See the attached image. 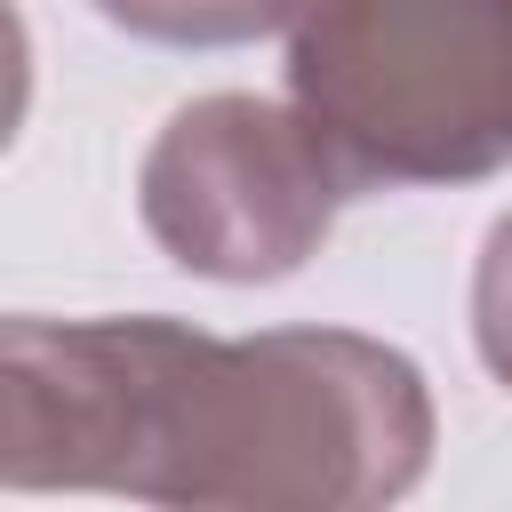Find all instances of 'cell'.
Wrapping results in <instances>:
<instances>
[{
	"mask_svg": "<svg viewBox=\"0 0 512 512\" xmlns=\"http://www.w3.org/2000/svg\"><path fill=\"white\" fill-rule=\"evenodd\" d=\"M432 392L352 328L208 336L160 312L0 328V480L144 504L368 512L424 480Z\"/></svg>",
	"mask_w": 512,
	"mask_h": 512,
	"instance_id": "6da1fadb",
	"label": "cell"
},
{
	"mask_svg": "<svg viewBox=\"0 0 512 512\" xmlns=\"http://www.w3.org/2000/svg\"><path fill=\"white\" fill-rule=\"evenodd\" d=\"M288 104L352 192L512 168V0H304Z\"/></svg>",
	"mask_w": 512,
	"mask_h": 512,
	"instance_id": "7a4b0ae2",
	"label": "cell"
},
{
	"mask_svg": "<svg viewBox=\"0 0 512 512\" xmlns=\"http://www.w3.org/2000/svg\"><path fill=\"white\" fill-rule=\"evenodd\" d=\"M344 200L352 184L312 136V120L296 104L240 88L168 112V128L136 168V216L152 248L176 272L224 288H264L304 272Z\"/></svg>",
	"mask_w": 512,
	"mask_h": 512,
	"instance_id": "3957f363",
	"label": "cell"
},
{
	"mask_svg": "<svg viewBox=\"0 0 512 512\" xmlns=\"http://www.w3.org/2000/svg\"><path fill=\"white\" fill-rule=\"evenodd\" d=\"M304 0H96L104 24L160 40V48H240L280 24H296Z\"/></svg>",
	"mask_w": 512,
	"mask_h": 512,
	"instance_id": "277c9868",
	"label": "cell"
},
{
	"mask_svg": "<svg viewBox=\"0 0 512 512\" xmlns=\"http://www.w3.org/2000/svg\"><path fill=\"white\" fill-rule=\"evenodd\" d=\"M472 344H480L488 376L512 384V208L496 216V232L480 248V272H472Z\"/></svg>",
	"mask_w": 512,
	"mask_h": 512,
	"instance_id": "5b68a950",
	"label": "cell"
}]
</instances>
